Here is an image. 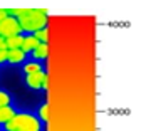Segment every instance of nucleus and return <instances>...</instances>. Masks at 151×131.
I'll list each match as a JSON object with an SVG mask.
<instances>
[{"label":"nucleus","instance_id":"obj_1","mask_svg":"<svg viewBox=\"0 0 151 131\" xmlns=\"http://www.w3.org/2000/svg\"><path fill=\"white\" fill-rule=\"evenodd\" d=\"M19 25L24 32H37L47 27V9H24L17 17Z\"/></svg>","mask_w":151,"mask_h":131},{"label":"nucleus","instance_id":"obj_2","mask_svg":"<svg viewBox=\"0 0 151 131\" xmlns=\"http://www.w3.org/2000/svg\"><path fill=\"white\" fill-rule=\"evenodd\" d=\"M7 131H42V123L30 113H19L5 123Z\"/></svg>","mask_w":151,"mask_h":131},{"label":"nucleus","instance_id":"obj_3","mask_svg":"<svg viewBox=\"0 0 151 131\" xmlns=\"http://www.w3.org/2000/svg\"><path fill=\"white\" fill-rule=\"evenodd\" d=\"M20 32H22V29L19 25V20L14 19V17L9 15L5 20L0 22V37L9 39L12 35H20Z\"/></svg>","mask_w":151,"mask_h":131},{"label":"nucleus","instance_id":"obj_4","mask_svg":"<svg viewBox=\"0 0 151 131\" xmlns=\"http://www.w3.org/2000/svg\"><path fill=\"white\" fill-rule=\"evenodd\" d=\"M25 82L30 89H44V87H47V74L44 71L35 72V74H27Z\"/></svg>","mask_w":151,"mask_h":131},{"label":"nucleus","instance_id":"obj_5","mask_svg":"<svg viewBox=\"0 0 151 131\" xmlns=\"http://www.w3.org/2000/svg\"><path fill=\"white\" fill-rule=\"evenodd\" d=\"M25 57H27V54H25L22 49L7 50V62L12 64V66H17V64H20V62H25Z\"/></svg>","mask_w":151,"mask_h":131},{"label":"nucleus","instance_id":"obj_6","mask_svg":"<svg viewBox=\"0 0 151 131\" xmlns=\"http://www.w3.org/2000/svg\"><path fill=\"white\" fill-rule=\"evenodd\" d=\"M39 40L34 35H27V37H24V40H22V47L20 49L27 54V52H32L34 49H37V45H39Z\"/></svg>","mask_w":151,"mask_h":131},{"label":"nucleus","instance_id":"obj_7","mask_svg":"<svg viewBox=\"0 0 151 131\" xmlns=\"http://www.w3.org/2000/svg\"><path fill=\"white\" fill-rule=\"evenodd\" d=\"M15 109L12 108V106H4V108H0V125H5L9 121L15 116Z\"/></svg>","mask_w":151,"mask_h":131},{"label":"nucleus","instance_id":"obj_8","mask_svg":"<svg viewBox=\"0 0 151 131\" xmlns=\"http://www.w3.org/2000/svg\"><path fill=\"white\" fill-rule=\"evenodd\" d=\"M47 55H49V45H47V44H39L37 49L32 50V57H34L35 60L47 59Z\"/></svg>","mask_w":151,"mask_h":131},{"label":"nucleus","instance_id":"obj_9","mask_svg":"<svg viewBox=\"0 0 151 131\" xmlns=\"http://www.w3.org/2000/svg\"><path fill=\"white\" fill-rule=\"evenodd\" d=\"M22 40H24V37H22V35H12V37L5 39L7 50H10V49H20V47H22Z\"/></svg>","mask_w":151,"mask_h":131},{"label":"nucleus","instance_id":"obj_10","mask_svg":"<svg viewBox=\"0 0 151 131\" xmlns=\"http://www.w3.org/2000/svg\"><path fill=\"white\" fill-rule=\"evenodd\" d=\"M40 71H42V66L39 62H30V64L24 66V72L25 74H35V72H40Z\"/></svg>","mask_w":151,"mask_h":131},{"label":"nucleus","instance_id":"obj_11","mask_svg":"<svg viewBox=\"0 0 151 131\" xmlns=\"http://www.w3.org/2000/svg\"><path fill=\"white\" fill-rule=\"evenodd\" d=\"M32 35L37 39L40 44H47V40H49V34H47V30H45V29H42V30H37V32H34Z\"/></svg>","mask_w":151,"mask_h":131},{"label":"nucleus","instance_id":"obj_12","mask_svg":"<svg viewBox=\"0 0 151 131\" xmlns=\"http://www.w3.org/2000/svg\"><path fill=\"white\" fill-rule=\"evenodd\" d=\"M49 109H50V106H49V104H44L42 108H40L39 116H40V119H42V121H49V118H50V114H49Z\"/></svg>","mask_w":151,"mask_h":131},{"label":"nucleus","instance_id":"obj_13","mask_svg":"<svg viewBox=\"0 0 151 131\" xmlns=\"http://www.w3.org/2000/svg\"><path fill=\"white\" fill-rule=\"evenodd\" d=\"M4 106H10V94H7L5 91H0V108Z\"/></svg>","mask_w":151,"mask_h":131},{"label":"nucleus","instance_id":"obj_14","mask_svg":"<svg viewBox=\"0 0 151 131\" xmlns=\"http://www.w3.org/2000/svg\"><path fill=\"white\" fill-rule=\"evenodd\" d=\"M7 62V49L0 50V64H5Z\"/></svg>","mask_w":151,"mask_h":131},{"label":"nucleus","instance_id":"obj_15","mask_svg":"<svg viewBox=\"0 0 151 131\" xmlns=\"http://www.w3.org/2000/svg\"><path fill=\"white\" fill-rule=\"evenodd\" d=\"M7 17H9V10L7 9H0V22L5 20Z\"/></svg>","mask_w":151,"mask_h":131},{"label":"nucleus","instance_id":"obj_16","mask_svg":"<svg viewBox=\"0 0 151 131\" xmlns=\"http://www.w3.org/2000/svg\"><path fill=\"white\" fill-rule=\"evenodd\" d=\"M4 49H7V45H5V39L0 37V50H4Z\"/></svg>","mask_w":151,"mask_h":131}]
</instances>
